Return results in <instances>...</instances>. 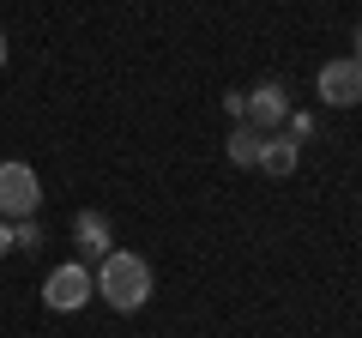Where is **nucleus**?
I'll return each mask as SVG.
<instances>
[{"label":"nucleus","instance_id":"obj_1","mask_svg":"<svg viewBox=\"0 0 362 338\" xmlns=\"http://www.w3.org/2000/svg\"><path fill=\"white\" fill-rule=\"evenodd\" d=\"M90 278H97V296L115 314L145 308V296H151V266H145V254H127V247H109Z\"/></svg>","mask_w":362,"mask_h":338},{"label":"nucleus","instance_id":"obj_2","mask_svg":"<svg viewBox=\"0 0 362 338\" xmlns=\"http://www.w3.org/2000/svg\"><path fill=\"white\" fill-rule=\"evenodd\" d=\"M42 206V182L30 163H0V218L18 223V218H37Z\"/></svg>","mask_w":362,"mask_h":338},{"label":"nucleus","instance_id":"obj_3","mask_svg":"<svg viewBox=\"0 0 362 338\" xmlns=\"http://www.w3.org/2000/svg\"><path fill=\"white\" fill-rule=\"evenodd\" d=\"M90 296H97V278H90L85 260H66V266H54V272L42 278V302H49V308H61V314L85 308Z\"/></svg>","mask_w":362,"mask_h":338},{"label":"nucleus","instance_id":"obj_4","mask_svg":"<svg viewBox=\"0 0 362 338\" xmlns=\"http://www.w3.org/2000/svg\"><path fill=\"white\" fill-rule=\"evenodd\" d=\"M320 103H332V109H356L362 103V61L356 54H338V61H326L320 66Z\"/></svg>","mask_w":362,"mask_h":338},{"label":"nucleus","instance_id":"obj_5","mask_svg":"<svg viewBox=\"0 0 362 338\" xmlns=\"http://www.w3.org/2000/svg\"><path fill=\"white\" fill-rule=\"evenodd\" d=\"M284 121H290V91L278 78H266V85L247 91V127L254 133H272V127H284Z\"/></svg>","mask_w":362,"mask_h":338},{"label":"nucleus","instance_id":"obj_6","mask_svg":"<svg viewBox=\"0 0 362 338\" xmlns=\"http://www.w3.org/2000/svg\"><path fill=\"white\" fill-rule=\"evenodd\" d=\"M296 163H302V145L290 139V133H266V139H259V169H266V175L284 182V175H296Z\"/></svg>","mask_w":362,"mask_h":338},{"label":"nucleus","instance_id":"obj_7","mask_svg":"<svg viewBox=\"0 0 362 338\" xmlns=\"http://www.w3.org/2000/svg\"><path fill=\"white\" fill-rule=\"evenodd\" d=\"M73 242H78L85 260H103L109 242H115V235H109V218H103V211H78V218H73Z\"/></svg>","mask_w":362,"mask_h":338},{"label":"nucleus","instance_id":"obj_8","mask_svg":"<svg viewBox=\"0 0 362 338\" xmlns=\"http://www.w3.org/2000/svg\"><path fill=\"white\" fill-rule=\"evenodd\" d=\"M259 139H266V133H254L247 121H235V133H230V163H235V169H259Z\"/></svg>","mask_w":362,"mask_h":338},{"label":"nucleus","instance_id":"obj_9","mask_svg":"<svg viewBox=\"0 0 362 338\" xmlns=\"http://www.w3.org/2000/svg\"><path fill=\"white\" fill-rule=\"evenodd\" d=\"M13 247H42V223L37 218H18L13 223Z\"/></svg>","mask_w":362,"mask_h":338},{"label":"nucleus","instance_id":"obj_10","mask_svg":"<svg viewBox=\"0 0 362 338\" xmlns=\"http://www.w3.org/2000/svg\"><path fill=\"white\" fill-rule=\"evenodd\" d=\"M284 127H290V139H308V133H314V115H308V109H290V121H284Z\"/></svg>","mask_w":362,"mask_h":338},{"label":"nucleus","instance_id":"obj_11","mask_svg":"<svg viewBox=\"0 0 362 338\" xmlns=\"http://www.w3.org/2000/svg\"><path fill=\"white\" fill-rule=\"evenodd\" d=\"M223 109H230L235 121H247V91H223Z\"/></svg>","mask_w":362,"mask_h":338},{"label":"nucleus","instance_id":"obj_12","mask_svg":"<svg viewBox=\"0 0 362 338\" xmlns=\"http://www.w3.org/2000/svg\"><path fill=\"white\" fill-rule=\"evenodd\" d=\"M6 247H13V223L0 218V254H6Z\"/></svg>","mask_w":362,"mask_h":338},{"label":"nucleus","instance_id":"obj_13","mask_svg":"<svg viewBox=\"0 0 362 338\" xmlns=\"http://www.w3.org/2000/svg\"><path fill=\"white\" fill-rule=\"evenodd\" d=\"M0 66H6V30H0Z\"/></svg>","mask_w":362,"mask_h":338},{"label":"nucleus","instance_id":"obj_14","mask_svg":"<svg viewBox=\"0 0 362 338\" xmlns=\"http://www.w3.org/2000/svg\"><path fill=\"white\" fill-rule=\"evenodd\" d=\"M356 61H362V25H356Z\"/></svg>","mask_w":362,"mask_h":338}]
</instances>
